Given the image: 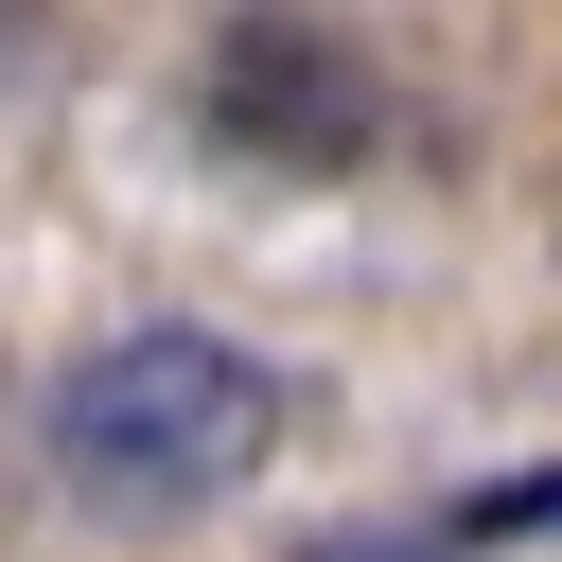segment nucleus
Segmentation results:
<instances>
[{"instance_id":"1","label":"nucleus","mask_w":562,"mask_h":562,"mask_svg":"<svg viewBox=\"0 0 562 562\" xmlns=\"http://www.w3.org/2000/svg\"><path fill=\"white\" fill-rule=\"evenodd\" d=\"M35 439H53V474H70L88 509L158 527V509H211V492L263 474L281 369L228 351V334H193V316H140V334H105V351L53 369V422H35Z\"/></svg>"},{"instance_id":"2","label":"nucleus","mask_w":562,"mask_h":562,"mask_svg":"<svg viewBox=\"0 0 562 562\" xmlns=\"http://www.w3.org/2000/svg\"><path fill=\"white\" fill-rule=\"evenodd\" d=\"M211 123H228L246 158L351 176V158H369V70H351L334 18H228V53H211Z\"/></svg>"},{"instance_id":"3","label":"nucleus","mask_w":562,"mask_h":562,"mask_svg":"<svg viewBox=\"0 0 562 562\" xmlns=\"http://www.w3.org/2000/svg\"><path fill=\"white\" fill-rule=\"evenodd\" d=\"M299 562H439V544H386V527H351V544H299Z\"/></svg>"}]
</instances>
